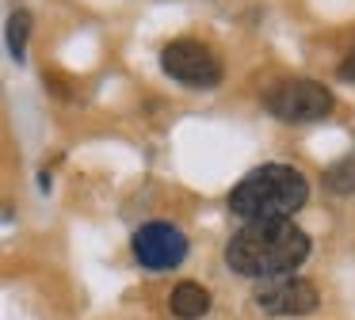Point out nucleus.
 Returning a JSON list of instances; mask_svg holds the SVG:
<instances>
[{
    "mask_svg": "<svg viewBox=\"0 0 355 320\" xmlns=\"http://www.w3.org/2000/svg\"><path fill=\"white\" fill-rule=\"evenodd\" d=\"M27 38H31V12H27V8H16V12L8 15V27H4V42H8L12 61L27 57Z\"/></svg>",
    "mask_w": 355,
    "mask_h": 320,
    "instance_id": "6e6552de",
    "label": "nucleus"
},
{
    "mask_svg": "<svg viewBox=\"0 0 355 320\" xmlns=\"http://www.w3.org/2000/svg\"><path fill=\"white\" fill-rule=\"evenodd\" d=\"M168 309L176 320H199L210 312V294L199 286V282H180L168 297Z\"/></svg>",
    "mask_w": 355,
    "mask_h": 320,
    "instance_id": "0eeeda50",
    "label": "nucleus"
},
{
    "mask_svg": "<svg viewBox=\"0 0 355 320\" xmlns=\"http://www.w3.org/2000/svg\"><path fill=\"white\" fill-rule=\"evenodd\" d=\"M324 187H329L332 195H355V152H347L344 160H336V164L324 172Z\"/></svg>",
    "mask_w": 355,
    "mask_h": 320,
    "instance_id": "1a4fd4ad",
    "label": "nucleus"
},
{
    "mask_svg": "<svg viewBox=\"0 0 355 320\" xmlns=\"http://www.w3.org/2000/svg\"><path fill=\"white\" fill-rule=\"evenodd\" d=\"M256 305L268 317H309L321 305L313 282L298 278V274H283V278H268L256 286Z\"/></svg>",
    "mask_w": 355,
    "mask_h": 320,
    "instance_id": "423d86ee",
    "label": "nucleus"
},
{
    "mask_svg": "<svg viewBox=\"0 0 355 320\" xmlns=\"http://www.w3.org/2000/svg\"><path fill=\"white\" fill-rule=\"evenodd\" d=\"M130 244H134V259L146 271H172L187 259V236L172 221H146Z\"/></svg>",
    "mask_w": 355,
    "mask_h": 320,
    "instance_id": "39448f33",
    "label": "nucleus"
},
{
    "mask_svg": "<svg viewBox=\"0 0 355 320\" xmlns=\"http://www.w3.org/2000/svg\"><path fill=\"white\" fill-rule=\"evenodd\" d=\"M309 259V236L294 221H248L225 244V267L241 278H283Z\"/></svg>",
    "mask_w": 355,
    "mask_h": 320,
    "instance_id": "f257e3e1",
    "label": "nucleus"
},
{
    "mask_svg": "<svg viewBox=\"0 0 355 320\" xmlns=\"http://www.w3.org/2000/svg\"><path fill=\"white\" fill-rule=\"evenodd\" d=\"M340 80L355 84V46H352V50H347V57L340 61Z\"/></svg>",
    "mask_w": 355,
    "mask_h": 320,
    "instance_id": "9d476101",
    "label": "nucleus"
},
{
    "mask_svg": "<svg viewBox=\"0 0 355 320\" xmlns=\"http://www.w3.org/2000/svg\"><path fill=\"white\" fill-rule=\"evenodd\" d=\"M306 202H309V179L291 164L252 168L230 190V210L245 225L248 221H291Z\"/></svg>",
    "mask_w": 355,
    "mask_h": 320,
    "instance_id": "f03ea898",
    "label": "nucleus"
},
{
    "mask_svg": "<svg viewBox=\"0 0 355 320\" xmlns=\"http://www.w3.org/2000/svg\"><path fill=\"white\" fill-rule=\"evenodd\" d=\"M161 69L172 76V80L187 84V88H218L222 84V61L214 57V50L195 38H176L161 50Z\"/></svg>",
    "mask_w": 355,
    "mask_h": 320,
    "instance_id": "7ed1b4c3",
    "label": "nucleus"
},
{
    "mask_svg": "<svg viewBox=\"0 0 355 320\" xmlns=\"http://www.w3.org/2000/svg\"><path fill=\"white\" fill-rule=\"evenodd\" d=\"M332 91L317 80H283L263 96V107L279 122H317L332 111Z\"/></svg>",
    "mask_w": 355,
    "mask_h": 320,
    "instance_id": "20e7f679",
    "label": "nucleus"
}]
</instances>
